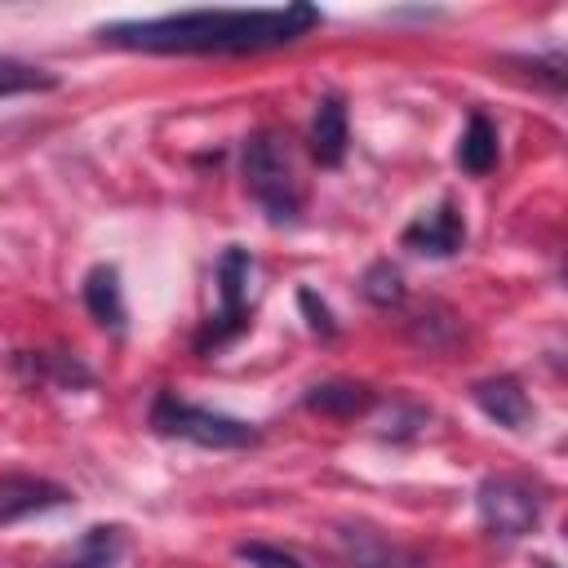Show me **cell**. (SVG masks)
<instances>
[{
  "instance_id": "1",
  "label": "cell",
  "mask_w": 568,
  "mask_h": 568,
  "mask_svg": "<svg viewBox=\"0 0 568 568\" xmlns=\"http://www.w3.org/2000/svg\"><path fill=\"white\" fill-rule=\"evenodd\" d=\"M320 22L324 13L297 0L284 9H186L160 18H129L98 27V40L138 53H262L302 40Z\"/></svg>"
},
{
  "instance_id": "2",
  "label": "cell",
  "mask_w": 568,
  "mask_h": 568,
  "mask_svg": "<svg viewBox=\"0 0 568 568\" xmlns=\"http://www.w3.org/2000/svg\"><path fill=\"white\" fill-rule=\"evenodd\" d=\"M240 173H244V191L257 200V209L275 226L302 217V182L293 173V160H288L280 133L253 129L244 138V151H240Z\"/></svg>"
},
{
  "instance_id": "3",
  "label": "cell",
  "mask_w": 568,
  "mask_h": 568,
  "mask_svg": "<svg viewBox=\"0 0 568 568\" xmlns=\"http://www.w3.org/2000/svg\"><path fill=\"white\" fill-rule=\"evenodd\" d=\"M151 430L155 435H169V439H186V444H200V448H248L262 439V430L244 417H231V413H217V408H200V404H186L178 399L173 390H160L151 399V413H146Z\"/></svg>"
},
{
  "instance_id": "4",
  "label": "cell",
  "mask_w": 568,
  "mask_h": 568,
  "mask_svg": "<svg viewBox=\"0 0 568 568\" xmlns=\"http://www.w3.org/2000/svg\"><path fill=\"white\" fill-rule=\"evenodd\" d=\"M248 275H253V253L231 244L222 248L213 280H217V311L204 320V328L195 333V355H213L226 342H235L248 328Z\"/></svg>"
},
{
  "instance_id": "5",
  "label": "cell",
  "mask_w": 568,
  "mask_h": 568,
  "mask_svg": "<svg viewBox=\"0 0 568 568\" xmlns=\"http://www.w3.org/2000/svg\"><path fill=\"white\" fill-rule=\"evenodd\" d=\"M475 510H479V524L501 537V541H515V537H528L541 519V497L528 479L519 475H488L479 479L475 488Z\"/></svg>"
},
{
  "instance_id": "6",
  "label": "cell",
  "mask_w": 568,
  "mask_h": 568,
  "mask_svg": "<svg viewBox=\"0 0 568 568\" xmlns=\"http://www.w3.org/2000/svg\"><path fill=\"white\" fill-rule=\"evenodd\" d=\"M399 244H404L408 253L453 257V253H462V244H466V222H462V213H457L453 200H439L435 209L417 213V217L399 231Z\"/></svg>"
},
{
  "instance_id": "7",
  "label": "cell",
  "mask_w": 568,
  "mask_h": 568,
  "mask_svg": "<svg viewBox=\"0 0 568 568\" xmlns=\"http://www.w3.org/2000/svg\"><path fill=\"white\" fill-rule=\"evenodd\" d=\"M337 546L351 568H422V559L413 550H404L395 537H386L382 528H368V524H342Z\"/></svg>"
},
{
  "instance_id": "8",
  "label": "cell",
  "mask_w": 568,
  "mask_h": 568,
  "mask_svg": "<svg viewBox=\"0 0 568 568\" xmlns=\"http://www.w3.org/2000/svg\"><path fill=\"white\" fill-rule=\"evenodd\" d=\"M67 501H71V488H62L44 475H0V528L18 524L27 515H40V510L67 506Z\"/></svg>"
},
{
  "instance_id": "9",
  "label": "cell",
  "mask_w": 568,
  "mask_h": 568,
  "mask_svg": "<svg viewBox=\"0 0 568 568\" xmlns=\"http://www.w3.org/2000/svg\"><path fill=\"white\" fill-rule=\"evenodd\" d=\"M306 146H311L320 169H337L346 160L351 124H346V106H342L337 93H324L315 102V115H311V129H306Z\"/></svg>"
},
{
  "instance_id": "10",
  "label": "cell",
  "mask_w": 568,
  "mask_h": 568,
  "mask_svg": "<svg viewBox=\"0 0 568 568\" xmlns=\"http://www.w3.org/2000/svg\"><path fill=\"white\" fill-rule=\"evenodd\" d=\"M470 399L479 404V413H484L488 422H497V426H506V430H519V426H528V417H532V404H528L524 386H519L510 373H497V377L475 382V386H470Z\"/></svg>"
},
{
  "instance_id": "11",
  "label": "cell",
  "mask_w": 568,
  "mask_h": 568,
  "mask_svg": "<svg viewBox=\"0 0 568 568\" xmlns=\"http://www.w3.org/2000/svg\"><path fill=\"white\" fill-rule=\"evenodd\" d=\"M302 404H306L311 413H320V417L351 422V417H364V413L377 404V395H373V386H364V382L333 377V382H315V386L302 395Z\"/></svg>"
},
{
  "instance_id": "12",
  "label": "cell",
  "mask_w": 568,
  "mask_h": 568,
  "mask_svg": "<svg viewBox=\"0 0 568 568\" xmlns=\"http://www.w3.org/2000/svg\"><path fill=\"white\" fill-rule=\"evenodd\" d=\"M80 297H84V311L102 324V328H124V288H120V271L111 262H98L89 266L84 284H80Z\"/></svg>"
},
{
  "instance_id": "13",
  "label": "cell",
  "mask_w": 568,
  "mask_h": 568,
  "mask_svg": "<svg viewBox=\"0 0 568 568\" xmlns=\"http://www.w3.org/2000/svg\"><path fill=\"white\" fill-rule=\"evenodd\" d=\"M457 164L470 178L493 173V164H497V124L484 111H470V120H466V129L457 138Z\"/></svg>"
},
{
  "instance_id": "14",
  "label": "cell",
  "mask_w": 568,
  "mask_h": 568,
  "mask_svg": "<svg viewBox=\"0 0 568 568\" xmlns=\"http://www.w3.org/2000/svg\"><path fill=\"white\" fill-rule=\"evenodd\" d=\"M13 364L22 373H31L36 382H53V386H93V373L80 364V355L71 351H22L13 355Z\"/></svg>"
},
{
  "instance_id": "15",
  "label": "cell",
  "mask_w": 568,
  "mask_h": 568,
  "mask_svg": "<svg viewBox=\"0 0 568 568\" xmlns=\"http://www.w3.org/2000/svg\"><path fill=\"white\" fill-rule=\"evenodd\" d=\"M120 555H124V528H115V524H93V528L80 537L75 555H71L67 564H58V568H115Z\"/></svg>"
},
{
  "instance_id": "16",
  "label": "cell",
  "mask_w": 568,
  "mask_h": 568,
  "mask_svg": "<svg viewBox=\"0 0 568 568\" xmlns=\"http://www.w3.org/2000/svg\"><path fill=\"white\" fill-rule=\"evenodd\" d=\"M359 293H364V302L368 306H377V311H395V306H404V275H399V266H390L386 257H377V262H368L364 266V275H359Z\"/></svg>"
},
{
  "instance_id": "17",
  "label": "cell",
  "mask_w": 568,
  "mask_h": 568,
  "mask_svg": "<svg viewBox=\"0 0 568 568\" xmlns=\"http://www.w3.org/2000/svg\"><path fill=\"white\" fill-rule=\"evenodd\" d=\"M58 75L36 67V62H18V58H0V98H18V93H44L53 89Z\"/></svg>"
},
{
  "instance_id": "18",
  "label": "cell",
  "mask_w": 568,
  "mask_h": 568,
  "mask_svg": "<svg viewBox=\"0 0 568 568\" xmlns=\"http://www.w3.org/2000/svg\"><path fill=\"white\" fill-rule=\"evenodd\" d=\"M235 559H244L248 568H306L302 555H293L284 546H271V541H240Z\"/></svg>"
},
{
  "instance_id": "19",
  "label": "cell",
  "mask_w": 568,
  "mask_h": 568,
  "mask_svg": "<svg viewBox=\"0 0 568 568\" xmlns=\"http://www.w3.org/2000/svg\"><path fill=\"white\" fill-rule=\"evenodd\" d=\"M297 306H302V315H306V324H311L315 337H337V320H333V311L315 297V288H297Z\"/></svg>"
},
{
  "instance_id": "20",
  "label": "cell",
  "mask_w": 568,
  "mask_h": 568,
  "mask_svg": "<svg viewBox=\"0 0 568 568\" xmlns=\"http://www.w3.org/2000/svg\"><path fill=\"white\" fill-rule=\"evenodd\" d=\"M537 568H555V564H537Z\"/></svg>"
}]
</instances>
